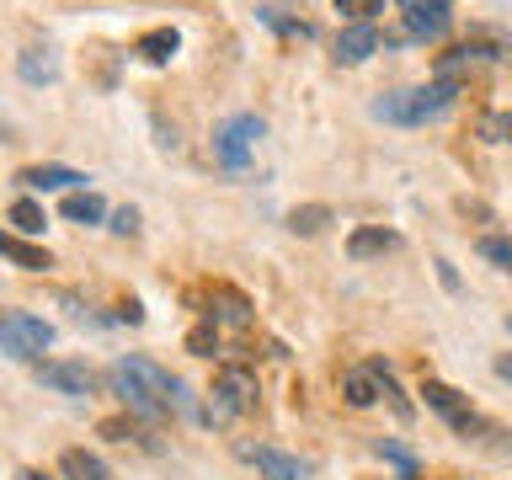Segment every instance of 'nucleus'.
Segmentation results:
<instances>
[{
	"label": "nucleus",
	"instance_id": "obj_1",
	"mask_svg": "<svg viewBox=\"0 0 512 480\" xmlns=\"http://www.w3.org/2000/svg\"><path fill=\"white\" fill-rule=\"evenodd\" d=\"M107 384L128 411L144 416V422H166L171 406H182V384L150 358H118L107 368Z\"/></svg>",
	"mask_w": 512,
	"mask_h": 480
},
{
	"label": "nucleus",
	"instance_id": "obj_2",
	"mask_svg": "<svg viewBox=\"0 0 512 480\" xmlns=\"http://www.w3.org/2000/svg\"><path fill=\"white\" fill-rule=\"evenodd\" d=\"M454 96H459L454 80H432V86H416V91H390V96H379V102H374V118L416 128V123L443 118V112L454 107Z\"/></svg>",
	"mask_w": 512,
	"mask_h": 480
},
{
	"label": "nucleus",
	"instance_id": "obj_3",
	"mask_svg": "<svg viewBox=\"0 0 512 480\" xmlns=\"http://www.w3.org/2000/svg\"><path fill=\"white\" fill-rule=\"evenodd\" d=\"M262 118H251V112H240V118H224L219 128H214V155L224 160L230 171H240L246 160L256 155V144H262Z\"/></svg>",
	"mask_w": 512,
	"mask_h": 480
},
{
	"label": "nucleus",
	"instance_id": "obj_4",
	"mask_svg": "<svg viewBox=\"0 0 512 480\" xmlns=\"http://www.w3.org/2000/svg\"><path fill=\"white\" fill-rule=\"evenodd\" d=\"M48 342H54V326L38 320V315L11 310L6 320H0V347H6V358H16V363H32Z\"/></svg>",
	"mask_w": 512,
	"mask_h": 480
},
{
	"label": "nucleus",
	"instance_id": "obj_5",
	"mask_svg": "<svg viewBox=\"0 0 512 480\" xmlns=\"http://www.w3.org/2000/svg\"><path fill=\"white\" fill-rule=\"evenodd\" d=\"M256 411V374L240 363H224L214 374V411H208V422L214 416H246Z\"/></svg>",
	"mask_w": 512,
	"mask_h": 480
},
{
	"label": "nucleus",
	"instance_id": "obj_6",
	"mask_svg": "<svg viewBox=\"0 0 512 480\" xmlns=\"http://www.w3.org/2000/svg\"><path fill=\"white\" fill-rule=\"evenodd\" d=\"M422 395H427V406L448 416V427H459V432H480V416L470 411V400H464L454 384H443V379H422Z\"/></svg>",
	"mask_w": 512,
	"mask_h": 480
},
{
	"label": "nucleus",
	"instance_id": "obj_7",
	"mask_svg": "<svg viewBox=\"0 0 512 480\" xmlns=\"http://www.w3.org/2000/svg\"><path fill=\"white\" fill-rule=\"evenodd\" d=\"M240 454L262 470V480H304V475H310V464H304V459L283 454V448H267V443H240Z\"/></svg>",
	"mask_w": 512,
	"mask_h": 480
},
{
	"label": "nucleus",
	"instance_id": "obj_8",
	"mask_svg": "<svg viewBox=\"0 0 512 480\" xmlns=\"http://www.w3.org/2000/svg\"><path fill=\"white\" fill-rule=\"evenodd\" d=\"M38 379L48 384V390L70 395V400H80V395L96 390V379H91L86 363H38Z\"/></svg>",
	"mask_w": 512,
	"mask_h": 480
},
{
	"label": "nucleus",
	"instance_id": "obj_9",
	"mask_svg": "<svg viewBox=\"0 0 512 480\" xmlns=\"http://www.w3.org/2000/svg\"><path fill=\"white\" fill-rule=\"evenodd\" d=\"M448 0H432V6H406V32L411 38H427V43H438L443 32H448Z\"/></svg>",
	"mask_w": 512,
	"mask_h": 480
},
{
	"label": "nucleus",
	"instance_id": "obj_10",
	"mask_svg": "<svg viewBox=\"0 0 512 480\" xmlns=\"http://www.w3.org/2000/svg\"><path fill=\"white\" fill-rule=\"evenodd\" d=\"M16 182L48 192V187H86L91 176L86 171H70V166H27V171H16Z\"/></svg>",
	"mask_w": 512,
	"mask_h": 480
},
{
	"label": "nucleus",
	"instance_id": "obj_11",
	"mask_svg": "<svg viewBox=\"0 0 512 480\" xmlns=\"http://www.w3.org/2000/svg\"><path fill=\"white\" fill-rule=\"evenodd\" d=\"M395 246H400V235L384 230V224H363V230L347 235V251L358 256V262H368V256H384V251H395Z\"/></svg>",
	"mask_w": 512,
	"mask_h": 480
},
{
	"label": "nucleus",
	"instance_id": "obj_12",
	"mask_svg": "<svg viewBox=\"0 0 512 480\" xmlns=\"http://www.w3.org/2000/svg\"><path fill=\"white\" fill-rule=\"evenodd\" d=\"M379 48V32H374V22L368 27H347L342 38H336V64H363L368 54Z\"/></svg>",
	"mask_w": 512,
	"mask_h": 480
},
{
	"label": "nucleus",
	"instance_id": "obj_13",
	"mask_svg": "<svg viewBox=\"0 0 512 480\" xmlns=\"http://www.w3.org/2000/svg\"><path fill=\"white\" fill-rule=\"evenodd\" d=\"M59 475L64 480H112V470L96 454H86V448H64V454H59Z\"/></svg>",
	"mask_w": 512,
	"mask_h": 480
},
{
	"label": "nucleus",
	"instance_id": "obj_14",
	"mask_svg": "<svg viewBox=\"0 0 512 480\" xmlns=\"http://www.w3.org/2000/svg\"><path fill=\"white\" fill-rule=\"evenodd\" d=\"M176 48H182V38H176V27H155V32H144V38L134 43V54L139 59H150V64H166Z\"/></svg>",
	"mask_w": 512,
	"mask_h": 480
},
{
	"label": "nucleus",
	"instance_id": "obj_15",
	"mask_svg": "<svg viewBox=\"0 0 512 480\" xmlns=\"http://www.w3.org/2000/svg\"><path fill=\"white\" fill-rule=\"evenodd\" d=\"M342 395H347V406H374V400H379V374H374V368H352V374L342 379Z\"/></svg>",
	"mask_w": 512,
	"mask_h": 480
},
{
	"label": "nucleus",
	"instance_id": "obj_16",
	"mask_svg": "<svg viewBox=\"0 0 512 480\" xmlns=\"http://www.w3.org/2000/svg\"><path fill=\"white\" fill-rule=\"evenodd\" d=\"M16 70H22V80H32V86H48V80H59V64L48 48H27L22 59H16Z\"/></svg>",
	"mask_w": 512,
	"mask_h": 480
},
{
	"label": "nucleus",
	"instance_id": "obj_17",
	"mask_svg": "<svg viewBox=\"0 0 512 480\" xmlns=\"http://www.w3.org/2000/svg\"><path fill=\"white\" fill-rule=\"evenodd\" d=\"M6 219H11V235H43V208L32 203V198H16L11 208H6Z\"/></svg>",
	"mask_w": 512,
	"mask_h": 480
},
{
	"label": "nucleus",
	"instance_id": "obj_18",
	"mask_svg": "<svg viewBox=\"0 0 512 480\" xmlns=\"http://www.w3.org/2000/svg\"><path fill=\"white\" fill-rule=\"evenodd\" d=\"M0 251H6L16 267H27V272H43V267H54V262H48V251H43V246H27L22 235H6V240H0Z\"/></svg>",
	"mask_w": 512,
	"mask_h": 480
},
{
	"label": "nucleus",
	"instance_id": "obj_19",
	"mask_svg": "<svg viewBox=\"0 0 512 480\" xmlns=\"http://www.w3.org/2000/svg\"><path fill=\"white\" fill-rule=\"evenodd\" d=\"M107 214V203L96 198V192H70V198H64V219L70 224H96Z\"/></svg>",
	"mask_w": 512,
	"mask_h": 480
},
{
	"label": "nucleus",
	"instance_id": "obj_20",
	"mask_svg": "<svg viewBox=\"0 0 512 480\" xmlns=\"http://www.w3.org/2000/svg\"><path fill=\"white\" fill-rule=\"evenodd\" d=\"M326 224H331V208L326 203H304V208L288 214V230H294V235H320Z\"/></svg>",
	"mask_w": 512,
	"mask_h": 480
},
{
	"label": "nucleus",
	"instance_id": "obj_21",
	"mask_svg": "<svg viewBox=\"0 0 512 480\" xmlns=\"http://www.w3.org/2000/svg\"><path fill=\"white\" fill-rule=\"evenodd\" d=\"M368 368H374V374H379V395H390L395 416H400V422H411V400L400 395V384H395V368H390V363H368Z\"/></svg>",
	"mask_w": 512,
	"mask_h": 480
},
{
	"label": "nucleus",
	"instance_id": "obj_22",
	"mask_svg": "<svg viewBox=\"0 0 512 480\" xmlns=\"http://www.w3.org/2000/svg\"><path fill=\"white\" fill-rule=\"evenodd\" d=\"M379 11H384V0H336V16L352 22V27H368Z\"/></svg>",
	"mask_w": 512,
	"mask_h": 480
},
{
	"label": "nucleus",
	"instance_id": "obj_23",
	"mask_svg": "<svg viewBox=\"0 0 512 480\" xmlns=\"http://www.w3.org/2000/svg\"><path fill=\"white\" fill-rule=\"evenodd\" d=\"M187 352H192V358H214V352H219V326H214V320H203V326L187 331Z\"/></svg>",
	"mask_w": 512,
	"mask_h": 480
},
{
	"label": "nucleus",
	"instance_id": "obj_24",
	"mask_svg": "<svg viewBox=\"0 0 512 480\" xmlns=\"http://www.w3.org/2000/svg\"><path fill=\"white\" fill-rule=\"evenodd\" d=\"M480 134L491 144H512V112H486V118H480Z\"/></svg>",
	"mask_w": 512,
	"mask_h": 480
},
{
	"label": "nucleus",
	"instance_id": "obj_25",
	"mask_svg": "<svg viewBox=\"0 0 512 480\" xmlns=\"http://www.w3.org/2000/svg\"><path fill=\"white\" fill-rule=\"evenodd\" d=\"M480 256L512 272V240H507V235H486V240H480Z\"/></svg>",
	"mask_w": 512,
	"mask_h": 480
},
{
	"label": "nucleus",
	"instance_id": "obj_26",
	"mask_svg": "<svg viewBox=\"0 0 512 480\" xmlns=\"http://www.w3.org/2000/svg\"><path fill=\"white\" fill-rule=\"evenodd\" d=\"M374 454H384V459H390V464H395V470L406 475V480H416V459H411L400 443H384V438H379V443H374Z\"/></svg>",
	"mask_w": 512,
	"mask_h": 480
},
{
	"label": "nucleus",
	"instance_id": "obj_27",
	"mask_svg": "<svg viewBox=\"0 0 512 480\" xmlns=\"http://www.w3.org/2000/svg\"><path fill=\"white\" fill-rule=\"evenodd\" d=\"M262 22H272V27H278V32H299V38H310V22H294V16H283V11H262Z\"/></svg>",
	"mask_w": 512,
	"mask_h": 480
},
{
	"label": "nucleus",
	"instance_id": "obj_28",
	"mask_svg": "<svg viewBox=\"0 0 512 480\" xmlns=\"http://www.w3.org/2000/svg\"><path fill=\"white\" fill-rule=\"evenodd\" d=\"M102 438H118V443H128V438H139V427L128 422V416H112V422H102Z\"/></svg>",
	"mask_w": 512,
	"mask_h": 480
},
{
	"label": "nucleus",
	"instance_id": "obj_29",
	"mask_svg": "<svg viewBox=\"0 0 512 480\" xmlns=\"http://www.w3.org/2000/svg\"><path fill=\"white\" fill-rule=\"evenodd\" d=\"M112 230H118V235H139V208H118V214H112Z\"/></svg>",
	"mask_w": 512,
	"mask_h": 480
},
{
	"label": "nucleus",
	"instance_id": "obj_30",
	"mask_svg": "<svg viewBox=\"0 0 512 480\" xmlns=\"http://www.w3.org/2000/svg\"><path fill=\"white\" fill-rule=\"evenodd\" d=\"M118 320H128V326H139V320H144L139 299H123V304H118Z\"/></svg>",
	"mask_w": 512,
	"mask_h": 480
},
{
	"label": "nucleus",
	"instance_id": "obj_31",
	"mask_svg": "<svg viewBox=\"0 0 512 480\" xmlns=\"http://www.w3.org/2000/svg\"><path fill=\"white\" fill-rule=\"evenodd\" d=\"M496 374H502V379L512 384V352H502V358H496Z\"/></svg>",
	"mask_w": 512,
	"mask_h": 480
},
{
	"label": "nucleus",
	"instance_id": "obj_32",
	"mask_svg": "<svg viewBox=\"0 0 512 480\" xmlns=\"http://www.w3.org/2000/svg\"><path fill=\"white\" fill-rule=\"evenodd\" d=\"M22 480H48L43 470H22Z\"/></svg>",
	"mask_w": 512,
	"mask_h": 480
},
{
	"label": "nucleus",
	"instance_id": "obj_33",
	"mask_svg": "<svg viewBox=\"0 0 512 480\" xmlns=\"http://www.w3.org/2000/svg\"><path fill=\"white\" fill-rule=\"evenodd\" d=\"M400 6H432V0H400Z\"/></svg>",
	"mask_w": 512,
	"mask_h": 480
}]
</instances>
